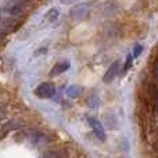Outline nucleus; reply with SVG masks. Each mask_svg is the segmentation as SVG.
<instances>
[{
  "label": "nucleus",
  "mask_w": 158,
  "mask_h": 158,
  "mask_svg": "<svg viewBox=\"0 0 158 158\" xmlns=\"http://www.w3.org/2000/svg\"><path fill=\"white\" fill-rule=\"evenodd\" d=\"M35 94L39 98H52L56 96V87L54 85L44 82V83H40L35 89Z\"/></svg>",
  "instance_id": "1"
},
{
  "label": "nucleus",
  "mask_w": 158,
  "mask_h": 158,
  "mask_svg": "<svg viewBox=\"0 0 158 158\" xmlns=\"http://www.w3.org/2000/svg\"><path fill=\"white\" fill-rule=\"evenodd\" d=\"M87 122H89V125H90V128H92L94 136L97 137L100 142H104V140H106V132H104L103 125L100 123V121L96 119V118H93V117H89L87 118Z\"/></svg>",
  "instance_id": "2"
},
{
  "label": "nucleus",
  "mask_w": 158,
  "mask_h": 158,
  "mask_svg": "<svg viewBox=\"0 0 158 158\" xmlns=\"http://www.w3.org/2000/svg\"><path fill=\"white\" fill-rule=\"evenodd\" d=\"M89 10H90V6L87 4V3L75 6V7L71 10V17L72 18H75V19H81V18H83L85 15L89 14Z\"/></svg>",
  "instance_id": "3"
},
{
  "label": "nucleus",
  "mask_w": 158,
  "mask_h": 158,
  "mask_svg": "<svg viewBox=\"0 0 158 158\" xmlns=\"http://www.w3.org/2000/svg\"><path fill=\"white\" fill-rule=\"evenodd\" d=\"M28 0H10L8 2V4L6 6V8L8 10V13L13 14V15H15V14L21 13L22 8L25 7V4H27Z\"/></svg>",
  "instance_id": "4"
},
{
  "label": "nucleus",
  "mask_w": 158,
  "mask_h": 158,
  "mask_svg": "<svg viewBox=\"0 0 158 158\" xmlns=\"http://www.w3.org/2000/svg\"><path fill=\"white\" fill-rule=\"evenodd\" d=\"M118 71H119V63H118V61H115V63H112L111 65H110V68L107 69V72H106V75H104L103 81L106 82V83L112 82V79L118 75Z\"/></svg>",
  "instance_id": "5"
},
{
  "label": "nucleus",
  "mask_w": 158,
  "mask_h": 158,
  "mask_svg": "<svg viewBox=\"0 0 158 158\" xmlns=\"http://www.w3.org/2000/svg\"><path fill=\"white\" fill-rule=\"evenodd\" d=\"M69 67H71V64H69V61H68V60L58 61V63L56 64L54 67H53L52 71H50V75H52V77H56V75H60V74H63V72L68 71Z\"/></svg>",
  "instance_id": "6"
},
{
  "label": "nucleus",
  "mask_w": 158,
  "mask_h": 158,
  "mask_svg": "<svg viewBox=\"0 0 158 158\" xmlns=\"http://www.w3.org/2000/svg\"><path fill=\"white\" fill-rule=\"evenodd\" d=\"M65 93L69 98H78L79 96L82 94V87L78 86V85H72V86H69L68 89H67Z\"/></svg>",
  "instance_id": "7"
},
{
  "label": "nucleus",
  "mask_w": 158,
  "mask_h": 158,
  "mask_svg": "<svg viewBox=\"0 0 158 158\" xmlns=\"http://www.w3.org/2000/svg\"><path fill=\"white\" fill-rule=\"evenodd\" d=\"M87 106H89L90 108H97V107L100 106V98H98L96 94H92L89 98H87Z\"/></svg>",
  "instance_id": "8"
},
{
  "label": "nucleus",
  "mask_w": 158,
  "mask_h": 158,
  "mask_svg": "<svg viewBox=\"0 0 158 158\" xmlns=\"http://www.w3.org/2000/svg\"><path fill=\"white\" fill-rule=\"evenodd\" d=\"M58 15H60V14H58V10H57V8H52V10H49V11H47V14H46V18L49 19L50 22H54L56 19L58 18Z\"/></svg>",
  "instance_id": "9"
},
{
  "label": "nucleus",
  "mask_w": 158,
  "mask_h": 158,
  "mask_svg": "<svg viewBox=\"0 0 158 158\" xmlns=\"http://www.w3.org/2000/svg\"><path fill=\"white\" fill-rule=\"evenodd\" d=\"M132 64H133V54H128V57H126V61H125V65H123V72H126L129 68L132 67Z\"/></svg>",
  "instance_id": "10"
},
{
  "label": "nucleus",
  "mask_w": 158,
  "mask_h": 158,
  "mask_svg": "<svg viewBox=\"0 0 158 158\" xmlns=\"http://www.w3.org/2000/svg\"><path fill=\"white\" fill-rule=\"evenodd\" d=\"M142 53H143V46L142 44H136V46H135V50H133V57H139Z\"/></svg>",
  "instance_id": "11"
},
{
  "label": "nucleus",
  "mask_w": 158,
  "mask_h": 158,
  "mask_svg": "<svg viewBox=\"0 0 158 158\" xmlns=\"http://www.w3.org/2000/svg\"><path fill=\"white\" fill-rule=\"evenodd\" d=\"M78 2V0H61V3H64V4H69V3H75Z\"/></svg>",
  "instance_id": "12"
},
{
  "label": "nucleus",
  "mask_w": 158,
  "mask_h": 158,
  "mask_svg": "<svg viewBox=\"0 0 158 158\" xmlns=\"http://www.w3.org/2000/svg\"><path fill=\"white\" fill-rule=\"evenodd\" d=\"M156 108H157V112H158V97H157V100H156Z\"/></svg>",
  "instance_id": "13"
}]
</instances>
